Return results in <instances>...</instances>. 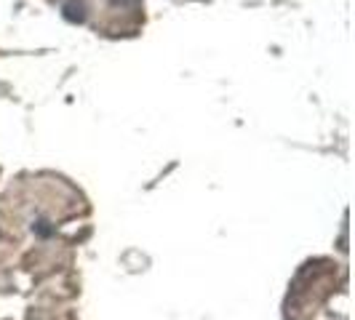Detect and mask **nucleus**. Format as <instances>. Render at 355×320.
Here are the masks:
<instances>
[{
    "label": "nucleus",
    "mask_w": 355,
    "mask_h": 320,
    "mask_svg": "<svg viewBox=\"0 0 355 320\" xmlns=\"http://www.w3.org/2000/svg\"><path fill=\"white\" fill-rule=\"evenodd\" d=\"M64 17L70 19V21H83V3L80 0H70L67 6H64Z\"/></svg>",
    "instance_id": "f257e3e1"
}]
</instances>
